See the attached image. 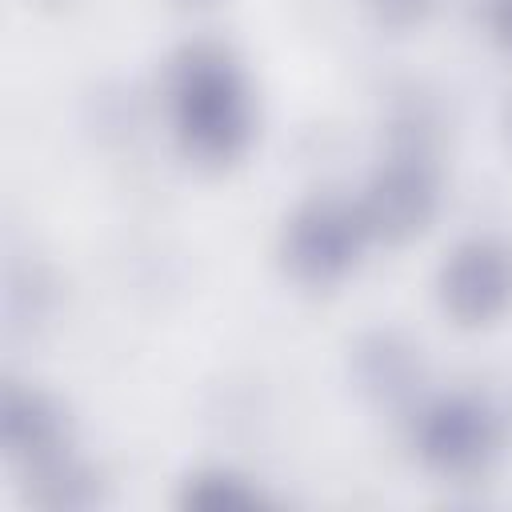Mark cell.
<instances>
[{"instance_id":"cell-1","label":"cell","mask_w":512,"mask_h":512,"mask_svg":"<svg viewBox=\"0 0 512 512\" xmlns=\"http://www.w3.org/2000/svg\"><path fill=\"white\" fill-rule=\"evenodd\" d=\"M168 120L180 152L204 168L240 160L252 144V88L240 60L216 40H192L168 60Z\"/></svg>"},{"instance_id":"cell-2","label":"cell","mask_w":512,"mask_h":512,"mask_svg":"<svg viewBox=\"0 0 512 512\" xmlns=\"http://www.w3.org/2000/svg\"><path fill=\"white\" fill-rule=\"evenodd\" d=\"M372 244L356 200L308 196L280 228V264L300 288H336L356 272Z\"/></svg>"},{"instance_id":"cell-3","label":"cell","mask_w":512,"mask_h":512,"mask_svg":"<svg viewBox=\"0 0 512 512\" xmlns=\"http://www.w3.org/2000/svg\"><path fill=\"white\" fill-rule=\"evenodd\" d=\"M356 208L376 244H408L428 232L440 212V176L420 140H400L368 176Z\"/></svg>"},{"instance_id":"cell-4","label":"cell","mask_w":512,"mask_h":512,"mask_svg":"<svg viewBox=\"0 0 512 512\" xmlns=\"http://www.w3.org/2000/svg\"><path fill=\"white\" fill-rule=\"evenodd\" d=\"M412 448L428 472L444 480H476L500 456V420L484 400L448 392L416 412Z\"/></svg>"},{"instance_id":"cell-5","label":"cell","mask_w":512,"mask_h":512,"mask_svg":"<svg viewBox=\"0 0 512 512\" xmlns=\"http://www.w3.org/2000/svg\"><path fill=\"white\" fill-rule=\"evenodd\" d=\"M436 300L460 328L496 324L512 308V248L496 236L460 240L436 272Z\"/></svg>"},{"instance_id":"cell-6","label":"cell","mask_w":512,"mask_h":512,"mask_svg":"<svg viewBox=\"0 0 512 512\" xmlns=\"http://www.w3.org/2000/svg\"><path fill=\"white\" fill-rule=\"evenodd\" d=\"M0 444L8 460L20 468H32L40 460H52L68 452V416L56 396L32 384H4L0 396Z\"/></svg>"},{"instance_id":"cell-7","label":"cell","mask_w":512,"mask_h":512,"mask_svg":"<svg viewBox=\"0 0 512 512\" xmlns=\"http://www.w3.org/2000/svg\"><path fill=\"white\" fill-rule=\"evenodd\" d=\"M24 472H28V488H24L28 504H40V508H52V512H84V508H96L100 496H104L96 468H88L72 452L40 460Z\"/></svg>"},{"instance_id":"cell-8","label":"cell","mask_w":512,"mask_h":512,"mask_svg":"<svg viewBox=\"0 0 512 512\" xmlns=\"http://www.w3.org/2000/svg\"><path fill=\"white\" fill-rule=\"evenodd\" d=\"M176 504L184 512H256V508H268L272 500L252 476L224 464H208L180 480Z\"/></svg>"},{"instance_id":"cell-9","label":"cell","mask_w":512,"mask_h":512,"mask_svg":"<svg viewBox=\"0 0 512 512\" xmlns=\"http://www.w3.org/2000/svg\"><path fill=\"white\" fill-rule=\"evenodd\" d=\"M408 376H412V356L392 336H372L360 348V380H364V388H376L380 396H396V392L408 388Z\"/></svg>"},{"instance_id":"cell-10","label":"cell","mask_w":512,"mask_h":512,"mask_svg":"<svg viewBox=\"0 0 512 512\" xmlns=\"http://www.w3.org/2000/svg\"><path fill=\"white\" fill-rule=\"evenodd\" d=\"M364 16L384 32H416L436 12V0H360Z\"/></svg>"},{"instance_id":"cell-11","label":"cell","mask_w":512,"mask_h":512,"mask_svg":"<svg viewBox=\"0 0 512 512\" xmlns=\"http://www.w3.org/2000/svg\"><path fill=\"white\" fill-rule=\"evenodd\" d=\"M484 24H488V36L512 52V0H484Z\"/></svg>"},{"instance_id":"cell-12","label":"cell","mask_w":512,"mask_h":512,"mask_svg":"<svg viewBox=\"0 0 512 512\" xmlns=\"http://www.w3.org/2000/svg\"><path fill=\"white\" fill-rule=\"evenodd\" d=\"M176 8H212V4H220V0H172Z\"/></svg>"},{"instance_id":"cell-13","label":"cell","mask_w":512,"mask_h":512,"mask_svg":"<svg viewBox=\"0 0 512 512\" xmlns=\"http://www.w3.org/2000/svg\"><path fill=\"white\" fill-rule=\"evenodd\" d=\"M40 4H68V0H40Z\"/></svg>"},{"instance_id":"cell-14","label":"cell","mask_w":512,"mask_h":512,"mask_svg":"<svg viewBox=\"0 0 512 512\" xmlns=\"http://www.w3.org/2000/svg\"><path fill=\"white\" fill-rule=\"evenodd\" d=\"M508 124H512V112H508Z\"/></svg>"}]
</instances>
